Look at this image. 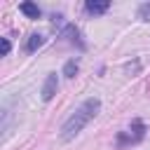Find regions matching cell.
<instances>
[{
  "label": "cell",
  "mask_w": 150,
  "mask_h": 150,
  "mask_svg": "<svg viewBox=\"0 0 150 150\" xmlns=\"http://www.w3.org/2000/svg\"><path fill=\"white\" fill-rule=\"evenodd\" d=\"M138 19L141 21H150V2L138 5Z\"/></svg>",
  "instance_id": "cell-8"
},
{
  "label": "cell",
  "mask_w": 150,
  "mask_h": 150,
  "mask_svg": "<svg viewBox=\"0 0 150 150\" xmlns=\"http://www.w3.org/2000/svg\"><path fill=\"white\" fill-rule=\"evenodd\" d=\"M77 70H80V63H77V59H70V61H66V66H63V75H66V77H75V75H77Z\"/></svg>",
  "instance_id": "cell-7"
},
{
  "label": "cell",
  "mask_w": 150,
  "mask_h": 150,
  "mask_svg": "<svg viewBox=\"0 0 150 150\" xmlns=\"http://www.w3.org/2000/svg\"><path fill=\"white\" fill-rule=\"evenodd\" d=\"M101 110V101L98 98H87V101H82L75 110H73V115L61 124V141H73L94 117H96V112Z\"/></svg>",
  "instance_id": "cell-1"
},
{
  "label": "cell",
  "mask_w": 150,
  "mask_h": 150,
  "mask_svg": "<svg viewBox=\"0 0 150 150\" xmlns=\"http://www.w3.org/2000/svg\"><path fill=\"white\" fill-rule=\"evenodd\" d=\"M9 47H12V45H9V40H7V38H2V56H7V54H9Z\"/></svg>",
  "instance_id": "cell-9"
},
{
  "label": "cell",
  "mask_w": 150,
  "mask_h": 150,
  "mask_svg": "<svg viewBox=\"0 0 150 150\" xmlns=\"http://www.w3.org/2000/svg\"><path fill=\"white\" fill-rule=\"evenodd\" d=\"M108 7H110L108 0H87L84 2V9L89 14H103V12H108Z\"/></svg>",
  "instance_id": "cell-4"
},
{
  "label": "cell",
  "mask_w": 150,
  "mask_h": 150,
  "mask_svg": "<svg viewBox=\"0 0 150 150\" xmlns=\"http://www.w3.org/2000/svg\"><path fill=\"white\" fill-rule=\"evenodd\" d=\"M42 42H45V38H42L40 33L28 35V40H26V52H28V54H33L35 49H40V47H42Z\"/></svg>",
  "instance_id": "cell-6"
},
{
  "label": "cell",
  "mask_w": 150,
  "mask_h": 150,
  "mask_svg": "<svg viewBox=\"0 0 150 150\" xmlns=\"http://www.w3.org/2000/svg\"><path fill=\"white\" fill-rule=\"evenodd\" d=\"M56 89H59V77H56V73H49L45 77V84H42V101H52Z\"/></svg>",
  "instance_id": "cell-3"
},
{
  "label": "cell",
  "mask_w": 150,
  "mask_h": 150,
  "mask_svg": "<svg viewBox=\"0 0 150 150\" xmlns=\"http://www.w3.org/2000/svg\"><path fill=\"white\" fill-rule=\"evenodd\" d=\"M143 136H145V124H143L141 120H134L129 129H124V131L117 134V145H120V148H124V145H134V143H138Z\"/></svg>",
  "instance_id": "cell-2"
},
{
  "label": "cell",
  "mask_w": 150,
  "mask_h": 150,
  "mask_svg": "<svg viewBox=\"0 0 150 150\" xmlns=\"http://www.w3.org/2000/svg\"><path fill=\"white\" fill-rule=\"evenodd\" d=\"M19 9H21L28 19H40V7H38L35 2H28V0H26V2L19 5Z\"/></svg>",
  "instance_id": "cell-5"
}]
</instances>
